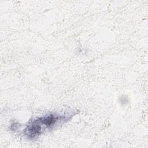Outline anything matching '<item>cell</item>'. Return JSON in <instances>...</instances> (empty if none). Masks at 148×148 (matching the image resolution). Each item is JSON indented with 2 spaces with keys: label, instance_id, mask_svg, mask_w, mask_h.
Listing matches in <instances>:
<instances>
[{
  "label": "cell",
  "instance_id": "obj_1",
  "mask_svg": "<svg viewBox=\"0 0 148 148\" xmlns=\"http://www.w3.org/2000/svg\"><path fill=\"white\" fill-rule=\"evenodd\" d=\"M64 117L56 114H50L36 118L29 123L25 129V134L29 138H34L40 135L42 130L51 127L60 121H64Z\"/></svg>",
  "mask_w": 148,
  "mask_h": 148
}]
</instances>
